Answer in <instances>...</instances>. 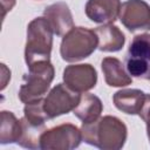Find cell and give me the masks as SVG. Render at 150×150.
<instances>
[{"label": "cell", "instance_id": "cell-11", "mask_svg": "<svg viewBox=\"0 0 150 150\" xmlns=\"http://www.w3.org/2000/svg\"><path fill=\"white\" fill-rule=\"evenodd\" d=\"M43 16L49 22L54 34L57 36H64L74 28L73 15L66 2H56L46 7Z\"/></svg>", "mask_w": 150, "mask_h": 150}, {"label": "cell", "instance_id": "cell-14", "mask_svg": "<svg viewBox=\"0 0 150 150\" xmlns=\"http://www.w3.org/2000/svg\"><path fill=\"white\" fill-rule=\"evenodd\" d=\"M97 39L98 46L97 48L102 52H117L122 49L125 42L124 34L121 29L111 23H105L94 29Z\"/></svg>", "mask_w": 150, "mask_h": 150}, {"label": "cell", "instance_id": "cell-13", "mask_svg": "<svg viewBox=\"0 0 150 150\" xmlns=\"http://www.w3.org/2000/svg\"><path fill=\"white\" fill-rule=\"evenodd\" d=\"M105 83L110 87H125L131 84L132 79L116 57H104L101 62Z\"/></svg>", "mask_w": 150, "mask_h": 150}, {"label": "cell", "instance_id": "cell-16", "mask_svg": "<svg viewBox=\"0 0 150 150\" xmlns=\"http://www.w3.org/2000/svg\"><path fill=\"white\" fill-rule=\"evenodd\" d=\"M0 121H1L0 143L1 144H8L14 142L18 143L22 132L21 121H19L12 111H6V110L1 111Z\"/></svg>", "mask_w": 150, "mask_h": 150}, {"label": "cell", "instance_id": "cell-2", "mask_svg": "<svg viewBox=\"0 0 150 150\" xmlns=\"http://www.w3.org/2000/svg\"><path fill=\"white\" fill-rule=\"evenodd\" d=\"M53 29L45 16L36 18L28 23L25 60L27 67L46 62L50 59L53 46Z\"/></svg>", "mask_w": 150, "mask_h": 150}, {"label": "cell", "instance_id": "cell-17", "mask_svg": "<svg viewBox=\"0 0 150 150\" xmlns=\"http://www.w3.org/2000/svg\"><path fill=\"white\" fill-rule=\"evenodd\" d=\"M22 125V132L18 141V144H20L23 148L28 149H41V135L46 130L45 124L38 125L33 124L29 121H27L25 117L20 120Z\"/></svg>", "mask_w": 150, "mask_h": 150}, {"label": "cell", "instance_id": "cell-5", "mask_svg": "<svg viewBox=\"0 0 150 150\" xmlns=\"http://www.w3.org/2000/svg\"><path fill=\"white\" fill-rule=\"evenodd\" d=\"M124 66L130 76L150 81V34H139L132 39Z\"/></svg>", "mask_w": 150, "mask_h": 150}, {"label": "cell", "instance_id": "cell-20", "mask_svg": "<svg viewBox=\"0 0 150 150\" xmlns=\"http://www.w3.org/2000/svg\"><path fill=\"white\" fill-rule=\"evenodd\" d=\"M15 5V0H1L2 6V19H5V15L8 11H11Z\"/></svg>", "mask_w": 150, "mask_h": 150}, {"label": "cell", "instance_id": "cell-15", "mask_svg": "<svg viewBox=\"0 0 150 150\" xmlns=\"http://www.w3.org/2000/svg\"><path fill=\"white\" fill-rule=\"evenodd\" d=\"M103 110L101 100L93 94H84L81 96L79 104L73 110V114L83 123H90L97 120Z\"/></svg>", "mask_w": 150, "mask_h": 150}, {"label": "cell", "instance_id": "cell-12", "mask_svg": "<svg viewBox=\"0 0 150 150\" xmlns=\"http://www.w3.org/2000/svg\"><path fill=\"white\" fill-rule=\"evenodd\" d=\"M145 93L139 89H121L112 96L115 107L124 114L136 115L142 109Z\"/></svg>", "mask_w": 150, "mask_h": 150}, {"label": "cell", "instance_id": "cell-9", "mask_svg": "<svg viewBox=\"0 0 150 150\" xmlns=\"http://www.w3.org/2000/svg\"><path fill=\"white\" fill-rule=\"evenodd\" d=\"M64 83L77 93H86L93 89L97 82V73L95 68L89 64H71L63 70Z\"/></svg>", "mask_w": 150, "mask_h": 150}, {"label": "cell", "instance_id": "cell-19", "mask_svg": "<svg viewBox=\"0 0 150 150\" xmlns=\"http://www.w3.org/2000/svg\"><path fill=\"white\" fill-rule=\"evenodd\" d=\"M138 115L145 122L146 127H150V94L149 95L145 94V100H144V103H143L142 109L139 110Z\"/></svg>", "mask_w": 150, "mask_h": 150}, {"label": "cell", "instance_id": "cell-18", "mask_svg": "<svg viewBox=\"0 0 150 150\" xmlns=\"http://www.w3.org/2000/svg\"><path fill=\"white\" fill-rule=\"evenodd\" d=\"M23 112H25L23 117L33 124L43 125L45 122L48 120L43 110V100L27 103L23 108Z\"/></svg>", "mask_w": 150, "mask_h": 150}, {"label": "cell", "instance_id": "cell-3", "mask_svg": "<svg viewBox=\"0 0 150 150\" xmlns=\"http://www.w3.org/2000/svg\"><path fill=\"white\" fill-rule=\"evenodd\" d=\"M54 79V67L50 61L35 63L28 67L23 82L19 89V98L25 104L43 100Z\"/></svg>", "mask_w": 150, "mask_h": 150}, {"label": "cell", "instance_id": "cell-10", "mask_svg": "<svg viewBox=\"0 0 150 150\" xmlns=\"http://www.w3.org/2000/svg\"><path fill=\"white\" fill-rule=\"evenodd\" d=\"M121 5L120 0H88L84 12L91 21L105 25L118 18Z\"/></svg>", "mask_w": 150, "mask_h": 150}, {"label": "cell", "instance_id": "cell-7", "mask_svg": "<svg viewBox=\"0 0 150 150\" xmlns=\"http://www.w3.org/2000/svg\"><path fill=\"white\" fill-rule=\"evenodd\" d=\"M41 149L47 150H70L80 145L82 141L81 130L70 123L60 124L41 135Z\"/></svg>", "mask_w": 150, "mask_h": 150}, {"label": "cell", "instance_id": "cell-21", "mask_svg": "<svg viewBox=\"0 0 150 150\" xmlns=\"http://www.w3.org/2000/svg\"><path fill=\"white\" fill-rule=\"evenodd\" d=\"M146 131H148V137H149V141H150V127H146Z\"/></svg>", "mask_w": 150, "mask_h": 150}, {"label": "cell", "instance_id": "cell-4", "mask_svg": "<svg viewBox=\"0 0 150 150\" xmlns=\"http://www.w3.org/2000/svg\"><path fill=\"white\" fill-rule=\"evenodd\" d=\"M98 46V39L94 29L74 27L62 39L60 54L67 62L81 61L90 56Z\"/></svg>", "mask_w": 150, "mask_h": 150}, {"label": "cell", "instance_id": "cell-6", "mask_svg": "<svg viewBox=\"0 0 150 150\" xmlns=\"http://www.w3.org/2000/svg\"><path fill=\"white\" fill-rule=\"evenodd\" d=\"M80 100V93L74 91L66 83H59L43 98V110L48 120L55 118L73 111Z\"/></svg>", "mask_w": 150, "mask_h": 150}, {"label": "cell", "instance_id": "cell-1", "mask_svg": "<svg viewBox=\"0 0 150 150\" xmlns=\"http://www.w3.org/2000/svg\"><path fill=\"white\" fill-rule=\"evenodd\" d=\"M82 139L103 150H118L127 139L125 124L115 116H103L90 123H83L81 128Z\"/></svg>", "mask_w": 150, "mask_h": 150}, {"label": "cell", "instance_id": "cell-8", "mask_svg": "<svg viewBox=\"0 0 150 150\" xmlns=\"http://www.w3.org/2000/svg\"><path fill=\"white\" fill-rule=\"evenodd\" d=\"M118 18L130 32L150 29V6L143 0L124 1Z\"/></svg>", "mask_w": 150, "mask_h": 150}]
</instances>
